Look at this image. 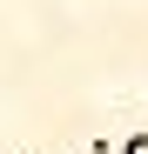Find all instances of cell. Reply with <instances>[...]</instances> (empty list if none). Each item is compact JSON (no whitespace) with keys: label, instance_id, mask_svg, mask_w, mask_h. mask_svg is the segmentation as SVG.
Wrapping results in <instances>:
<instances>
[{"label":"cell","instance_id":"1","mask_svg":"<svg viewBox=\"0 0 148 154\" xmlns=\"http://www.w3.org/2000/svg\"><path fill=\"white\" fill-rule=\"evenodd\" d=\"M121 154H148V141H128V147H121Z\"/></svg>","mask_w":148,"mask_h":154}]
</instances>
